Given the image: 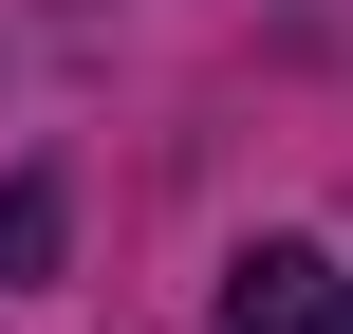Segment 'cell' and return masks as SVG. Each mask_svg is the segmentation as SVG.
<instances>
[{
  "label": "cell",
  "mask_w": 353,
  "mask_h": 334,
  "mask_svg": "<svg viewBox=\"0 0 353 334\" xmlns=\"http://www.w3.org/2000/svg\"><path fill=\"white\" fill-rule=\"evenodd\" d=\"M205 334H353V260H335V242H242Z\"/></svg>",
  "instance_id": "1"
},
{
  "label": "cell",
  "mask_w": 353,
  "mask_h": 334,
  "mask_svg": "<svg viewBox=\"0 0 353 334\" xmlns=\"http://www.w3.org/2000/svg\"><path fill=\"white\" fill-rule=\"evenodd\" d=\"M56 260V186H0V279H37Z\"/></svg>",
  "instance_id": "2"
}]
</instances>
